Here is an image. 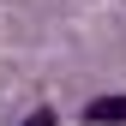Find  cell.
Wrapping results in <instances>:
<instances>
[{"label": "cell", "mask_w": 126, "mask_h": 126, "mask_svg": "<svg viewBox=\"0 0 126 126\" xmlns=\"http://www.w3.org/2000/svg\"><path fill=\"white\" fill-rule=\"evenodd\" d=\"M24 126H54V114H30V120H24Z\"/></svg>", "instance_id": "7a4b0ae2"}, {"label": "cell", "mask_w": 126, "mask_h": 126, "mask_svg": "<svg viewBox=\"0 0 126 126\" xmlns=\"http://www.w3.org/2000/svg\"><path fill=\"white\" fill-rule=\"evenodd\" d=\"M90 120H96V126H108V120L126 126V96H96V102H90Z\"/></svg>", "instance_id": "6da1fadb"}]
</instances>
